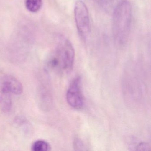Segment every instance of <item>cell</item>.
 Listing matches in <instances>:
<instances>
[{
  "label": "cell",
  "mask_w": 151,
  "mask_h": 151,
  "mask_svg": "<svg viewBox=\"0 0 151 151\" xmlns=\"http://www.w3.org/2000/svg\"><path fill=\"white\" fill-rule=\"evenodd\" d=\"M32 150L33 151H48L51 150V146L45 140H38L32 144Z\"/></svg>",
  "instance_id": "obj_8"
},
{
  "label": "cell",
  "mask_w": 151,
  "mask_h": 151,
  "mask_svg": "<svg viewBox=\"0 0 151 151\" xmlns=\"http://www.w3.org/2000/svg\"><path fill=\"white\" fill-rule=\"evenodd\" d=\"M75 145H76L75 147H76V148H77V149L78 148H79V150H80V148H83V145L82 142L79 140L77 139V140H76V144H75Z\"/></svg>",
  "instance_id": "obj_11"
},
{
  "label": "cell",
  "mask_w": 151,
  "mask_h": 151,
  "mask_svg": "<svg viewBox=\"0 0 151 151\" xmlns=\"http://www.w3.org/2000/svg\"><path fill=\"white\" fill-rule=\"evenodd\" d=\"M75 52L70 41L65 39L51 54L47 62V68L59 72H67L74 65Z\"/></svg>",
  "instance_id": "obj_2"
},
{
  "label": "cell",
  "mask_w": 151,
  "mask_h": 151,
  "mask_svg": "<svg viewBox=\"0 0 151 151\" xmlns=\"http://www.w3.org/2000/svg\"><path fill=\"white\" fill-rule=\"evenodd\" d=\"M11 93L0 87V109L5 113L10 112L13 106Z\"/></svg>",
  "instance_id": "obj_7"
},
{
  "label": "cell",
  "mask_w": 151,
  "mask_h": 151,
  "mask_svg": "<svg viewBox=\"0 0 151 151\" xmlns=\"http://www.w3.org/2000/svg\"><path fill=\"white\" fill-rule=\"evenodd\" d=\"M74 17L79 36L83 40H86L91 32L90 15L85 3L81 0L75 4Z\"/></svg>",
  "instance_id": "obj_3"
},
{
  "label": "cell",
  "mask_w": 151,
  "mask_h": 151,
  "mask_svg": "<svg viewBox=\"0 0 151 151\" xmlns=\"http://www.w3.org/2000/svg\"><path fill=\"white\" fill-rule=\"evenodd\" d=\"M40 104L43 109H50L52 105V97L49 86L43 83L40 86L38 90Z\"/></svg>",
  "instance_id": "obj_6"
},
{
  "label": "cell",
  "mask_w": 151,
  "mask_h": 151,
  "mask_svg": "<svg viewBox=\"0 0 151 151\" xmlns=\"http://www.w3.org/2000/svg\"><path fill=\"white\" fill-rule=\"evenodd\" d=\"M132 17V8L129 0H121L113 14L112 29L116 42L124 45L129 39Z\"/></svg>",
  "instance_id": "obj_1"
},
{
  "label": "cell",
  "mask_w": 151,
  "mask_h": 151,
  "mask_svg": "<svg viewBox=\"0 0 151 151\" xmlns=\"http://www.w3.org/2000/svg\"><path fill=\"white\" fill-rule=\"evenodd\" d=\"M0 87L14 95H20L23 91L22 83L15 77L10 75H5L1 78Z\"/></svg>",
  "instance_id": "obj_5"
},
{
  "label": "cell",
  "mask_w": 151,
  "mask_h": 151,
  "mask_svg": "<svg viewBox=\"0 0 151 151\" xmlns=\"http://www.w3.org/2000/svg\"><path fill=\"white\" fill-rule=\"evenodd\" d=\"M66 99L69 105L73 108L80 109L83 107L84 100L80 77L74 78L70 83L66 93Z\"/></svg>",
  "instance_id": "obj_4"
},
{
  "label": "cell",
  "mask_w": 151,
  "mask_h": 151,
  "mask_svg": "<svg viewBox=\"0 0 151 151\" xmlns=\"http://www.w3.org/2000/svg\"><path fill=\"white\" fill-rule=\"evenodd\" d=\"M136 150L137 151H148L150 150L149 144L145 143H141L136 147Z\"/></svg>",
  "instance_id": "obj_10"
},
{
  "label": "cell",
  "mask_w": 151,
  "mask_h": 151,
  "mask_svg": "<svg viewBox=\"0 0 151 151\" xmlns=\"http://www.w3.org/2000/svg\"><path fill=\"white\" fill-rule=\"evenodd\" d=\"M25 6L28 10L33 13L37 12L42 6V0H26Z\"/></svg>",
  "instance_id": "obj_9"
}]
</instances>
